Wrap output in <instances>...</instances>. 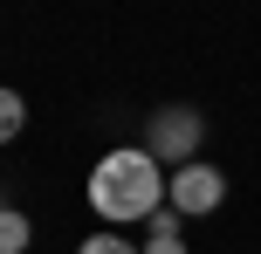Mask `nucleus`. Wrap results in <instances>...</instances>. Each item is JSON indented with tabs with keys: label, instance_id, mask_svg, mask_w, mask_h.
I'll return each instance as SVG.
<instances>
[{
	"label": "nucleus",
	"instance_id": "nucleus-2",
	"mask_svg": "<svg viewBox=\"0 0 261 254\" xmlns=\"http://www.w3.org/2000/svg\"><path fill=\"white\" fill-rule=\"evenodd\" d=\"M144 151H151L158 172L193 165L199 151H206V110H193V103H165V110H151V124H144Z\"/></svg>",
	"mask_w": 261,
	"mask_h": 254
},
{
	"label": "nucleus",
	"instance_id": "nucleus-7",
	"mask_svg": "<svg viewBox=\"0 0 261 254\" xmlns=\"http://www.w3.org/2000/svg\"><path fill=\"white\" fill-rule=\"evenodd\" d=\"M144 254H186L179 234H144Z\"/></svg>",
	"mask_w": 261,
	"mask_h": 254
},
{
	"label": "nucleus",
	"instance_id": "nucleus-3",
	"mask_svg": "<svg viewBox=\"0 0 261 254\" xmlns=\"http://www.w3.org/2000/svg\"><path fill=\"white\" fill-rule=\"evenodd\" d=\"M165 206L179 220H206V213H220L227 206V172L220 165H206V158H193V165H179V172H165Z\"/></svg>",
	"mask_w": 261,
	"mask_h": 254
},
{
	"label": "nucleus",
	"instance_id": "nucleus-5",
	"mask_svg": "<svg viewBox=\"0 0 261 254\" xmlns=\"http://www.w3.org/2000/svg\"><path fill=\"white\" fill-rule=\"evenodd\" d=\"M21 131H28V103H21V90H0V145H14Z\"/></svg>",
	"mask_w": 261,
	"mask_h": 254
},
{
	"label": "nucleus",
	"instance_id": "nucleus-1",
	"mask_svg": "<svg viewBox=\"0 0 261 254\" xmlns=\"http://www.w3.org/2000/svg\"><path fill=\"white\" fill-rule=\"evenodd\" d=\"M158 206H165V172L151 165L144 145H117L96 158V172H90V213L96 220L130 227V220H151Z\"/></svg>",
	"mask_w": 261,
	"mask_h": 254
},
{
	"label": "nucleus",
	"instance_id": "nucleus-4",
	"mask_svg": "<svg viewBox=\"0 0 261 254\" xmlns=\"http://www.w3.org/2000/svg\"><path fill=\"white\" fill-rule=\"evenodd\" d=\"M28 241H35L28 213H21V206H0V254H28Z\"/></svg>",
	"mask_w": 261,
	"mask_h": 254
},
{
	"label": "nucleus",
	"instance_id": "nucleus-6",
	"mask_svg": "<svg viewBox=\"0 0 261 254\" xmlns=\"http://www.w3.org/2000/svg\"><path fill=\"white\" fill-rule=\"evenodd\" d=\"M76 254H144V247H138V241H124L117 227H103V234H90V241H83Z\"/></svg>",
	"mask_w": 261,
	"mask_h": 254
}]
</instances>
